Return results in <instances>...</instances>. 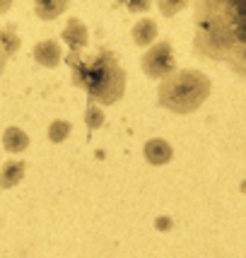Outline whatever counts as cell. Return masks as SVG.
<instances>
[{
	"mask_svg": "<svg viewBox=\"0 0 246 258\" xmlns=\"http://www.w3.org/2000/svg\"><path fill=\"white\" fill-rule=\"evenodd\" d=\"M193 51L246 78V0H193Z\"/></svg>",
	"mask_w": 246,
	"mask_h": 258,
	"instance_id": "cell-1",
	"label": "cell"
},
{
	"mask_svg": "<svg viewBox=\"0 0 246 258\" xmlns=\"http://www.w3.org/2000/svg\"><path fill=\"white\" fill-rule=\"evenodd\" d=\"M68 66L73 70V85L87 92L90 104L111 106L126 94V70L111 48L99 46L97 53L82 56V51L68 53Z\"/></svg>",
	"mask_w": 246,
	"mask_h": 258,
	"instance_id": "cell-2",
	"label": "cell"
},
{
	"mask_svg": "<svg viewBox=\"0 0 246 258\" xmlns=\"http://www.w3.org/2000/svg\"><path fill=\"white\" fill-rule=\"evenodd\" d=\"M210 90H213L210 78L201 70H193V68L174 70L171 75L162 80L157 90V104L179 116L193 113L205 104V99L210 97Z\"/></svg>",
	"mask_w": 246,
	"mask_h": 258,
	"instance_id": "cell-3",
	"label": "cell"
},
{
	"mask_svg": "<svg viewBox=\"0 0 246 258\" xmlns=\"http://www.w3.org/2000/svg\"><path fill=\"white\" fill-rule=\"evenodd\" d=\"M143 73H145L150 80H164L167 75H171L176 70V60H174V51H171V44L169 41H157V44L150 46L143 60Z\"/></svg>",
	"mask_w": 246,
	"mask_h": 258,
	"instance_id": "cell-4",
	"label": "cell"
},
{
	"mask_svg": "<svg viewBox=\"0 0 246 258\" xmlns=\"http://www.w3.org/2000/svg\"><path fill=\"white\" fill-rule=\"evenodd\" d=\"M143 155H145L147 164H152V167H164V164L171 162L174 150H171V145H169L164 138H152V140H147L145 143Z\"/></svg>",
	"mask_w": 246,
	"mask_h": 258,
	"instance_id": "cell-5",
	"label": "cell"
},
{
	"mask_svg": "<svg viewBox=\"0 0 246 258\" xmlns=\"http://www.w3.org/2000/svg\"><path fill=\"white\" fill-rule=\"evenodd\" d=\"M60 39L70 46V51H82L85 46H87V39H90V34H87V27L82 20L78 17H70L66 24V29L60 34Z\"/></svg>",
	"mask_w": 246,
	"mask_h": 258,
	"instance_id": "cell-6",
	"label": "cell"
},
{
	"mask_svg": "<svg viewBox=\"0 0 246 258\" xmlns=\"http://www.w3.org/2000/svg\"><path fill=\"white\" fill-rule=\"evenodd\" d=\"M34 60L44 68H56L60 63V46H58L56 39H46V41H39L32 51Z\"/></svg>",
	"mask_w": 246,
	"mask_h": 258,
	"instance_id": "cell-7",
	"label": "cell"
},
{
	"mask_svg": "<svg viewBox=\"0 0 246 258\" xmlns=\"http://www.w3.org/2000/svg\"><path fill=\"white\" fill-rule=\"evenodd\" d=\"M24 171H27V162L24 159H10V162H5L0 167V191L15 188L24 179Z\"/></svg>",
	"mask_w": 246,
	"mask_h": 258,
	"instance_id": "cell-8",
	"label": "cell"
},
{
	"mask_svg": "<svg viewBox=\"0 0 246 258\" xmlns=\"http://www.w3.org/2000/svg\"><path fill=\"white\" fill-rule=\"evenodd\" d=\"M3 147H5V152H10V155H20V152H24V150L29 147V135L24 133L22 128L10 125V128L3 133Z\"/></svg>",
	"mask_w": 246,
	"mask_h": 258,
	"instance_id": "cell-9",
	"label": "cell"
},
{
	"mask_svg": "<svg viewBox=\"0 0 246 258\" xmlns=\"http://www.w3.org/2000/svg\"><path fill=\"white\" fill-rule=\"evenodd\" d=\"M70 0H34V12L39 20H56L68 10Z\"/></svg>",
	"mask_w": 246,
	"mask_h": 258,
	"instance_id": "cell-10",
	"label": "cell"
},
{
	"mask_svg": "<svg viewBox=\"0 0 246 258\" xmlns=\"http://www.w3.org/2000/svg\"><path fill=\"white\" fill-rule=\"evenodd\" d=\"M131 36H133L135 46H150L157 39V24L152 20L143 17L140 22H135V27L131 29Z\"/></svg>",
	"mask_w": 246,
	"mask_h": 258,
	"instance_id": "cell-11",
	"label": "cell"
},
{
	"mask_svg": "<svg viewBox=\"0 0 246 258\" xmlns=\"http://www.w3.org/2000/svg\"><path fill=\"white\" fill-rule=\"evenodd\" d=\"M70 131H73V125L68 123V121H53V123L48 125V140L51 143H63L68 135H70Z\"/></svg>",
	"mask_w": 246,
	"mask_h": 258,
	"instance_id": "cell-12",
	"label": "cell"
},
{
	"mask_svg": "<svg viewBox=\"0 0 246 258\" xmlns=\"http://www.w3.org/2000/svg\"><path fill=\"white\" fill-rule=\"evenodd\" d=\"M189 3L191 0H157V8H159V12H162L164 17H174V15H179Z\"/></svg>",
	"mask_w": 246,
	"mask_h": 258,
	"instance_id": "cell-13",
	"label": "cell"
},
{
	"mask_svg": "<svg viewBox=\"0 0 246 258\" xmlns=\"http://www.w3.org/2000/svg\"><path fill=\"white\" fill-rule=\"evenodd\" d=\"M87 125H90V131L104 125V113L101 109H97V104H87Z\"/></svg>",
	"mask_w": 246,
	"mask_h": 258,
	"instance_id": "cell-14",
	"label": "cell"
},
{
	"mask_svg": "<svg viewBox=\"0 0 246 258\" xmlns=\"http://www.w3.org/2000/svg\"><path fill=\"white\" fill-rule=\"evenodd\" d=\"M116 5H123L131 12H147L152 8V0H116Z\"/></svg>",
	"mask_w": 246,
	"mask_h": 258,
	"instance_id": "cell-15",
	"label": "cell"
},
{
	"mask_svg": "<svg viewBox=\"0 0 246 258\" xmlns=\"http://www.w3.org/2000/svg\"><path fill=\"white\" fill-rule=\"evenodd\" d=\"M12 3H15V0H0V15H5V12L10 10Z\"/></svg>",
	"mask_w": 246,
	"mask_h": 258,
	"instance_id": "cell-16",
	"label": "cell"
}]
</instances>
